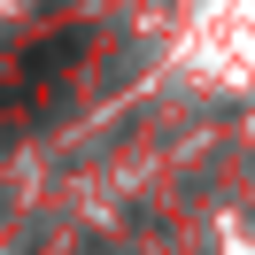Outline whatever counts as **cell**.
Segmentation results:
<instances>
[{
    "mask_svg": "<svg viewBox=\"0 0 255 255\" xmlns=\"http://www.w3.org/2000/svg\"><path fill=\"white\" fill-rule=\"evenodd\" d=\"M93 255H101V248H93Z\"/></svg>",
    "mask_w": 255,
    "mask_h": 255,
    "instance_id": "6da1fadb",
    "label": "cell"
}]
</instances>
